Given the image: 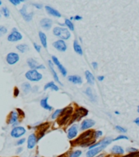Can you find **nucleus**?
Here are the masks:
<instances>
[{
  "label": "nucleus",
  "mask_w": 139,
  "mask_h": 157,
  "mask_svg": "<svg viewBox=\"0 0 139 157\" xmlns=\"http://www.w3.org/2000/svg\"><path fill=\"white\" fill-rule=\"evenodd\" d=\"M87 114H88V111L86 109H85V108H83V107L79 108V109H77L76 111V113L74 114V116H72V119L71 123H72L73 121H75V120L80 119L81 117L87 116Z\"/></svg>",
  "instance_id": "7"
},
{
  "label": "nucleus",
  "mask_w": 139,
  "mask_h": 157,
  "mask_svg": "<svg viewBox=\"0 0 139 157\" xmlns=\"http://www.w3.org/2000/svg\"><path fill=\"white\" fill-rule=\"evenodd\" d=\"M25 77L27 80L32 82H38L42 78V75L37 70H30L26 72Z\"/></svg>",
  "instance_id": "3"
},
{
  "label": "nucleus",
  "mask_w": 139,
  "mask_h": 157,
  "mask_svg": "<svg viewBox=\"0 0 139 157\" xmlns=\"http://www.w3.org/2000/svg\"><path fill=\"white\" fill-rule=\"evenodd\" d=\"M74 19H75V20H77V21H80V20H81V19H82V17H81V16H76L74 17Z\"/></svg>",
  "instance_id": "43"
},
{
  "label": "nucleus",
  "mask_w": 139,
  "mask_h": 157,
  "mask_svg": "<svg viewBox=\"0 0 139 157\" xmlns=\"http://www.w3.org/2000/svg\"><path fill=\"white\" fill-rule=\"evenodd\" d=\"M34 157H37V156H34Z\"/></svg>",
  "instance_id": "55"
},
{
  "label": "nucleus",
  "mask_w": 139,
  "mask_h": 157,
  "mask_svg": "<svg viewBox=\"0 0 139 157\" xmlns=\"http://www.w3.org/2000/svg\"><path fill=\"white\" fill-rule=\"evenodd\" d=\"M19 60H20L19 54L16 52H10L6 57V61H7V62L9 65H14L19 62Z\"/></svg>",
  "instance_id": "6"
},
{
  "label": "nucleus",
  "mask_w": 139,
  "mask_h": 157,
  "mask_svg": "<svg viewBox=\"0 0 139 157\" xmlns=\"http://www.w3.org/2000/svg\"><path fill=\"white\" fill-rule=\"evenodd\" d=\"M116 129L118 130V131L120 132H127V130H126L125 129L122 128V127H120V126H119V125L116 126Z\"/></svg>",
  "instance_id": "38"
},
{
  "label": "nucleus",
  "mask_w": 139,
  "mask_h": 157,
  "mask_svg": "<svg viewBox=\"0 0 139 157\" xmlns=\"http://www.w3.org/2000/svg\"><path fill=\"white\" fill-rule=\"evenodd\" d=\"M45 8H46L48 14H50V15H51L53 16H55V17H60V16H61V14H60L57 10L54 9L53 8L50 7V6H46Z\"/></svg>",
  "instance_id": "17"
},
{
  "label": "nucleus",
  "mask_w": 139,
  "mask_h": 157,
  "mask_svg": "<svg viewBox=\"0 0 139 157\" xmlns=\"http://www.w3.org/2000/svg\"><path fill=\"white\" fill-rule=\"evenodd\" d=\"M92 65H93V67H94V69H97V67H98V63H97V62H93V63H92Z\"/></svg>",
  "instance_id": "44"
},
{
  "label": "nucleus",
  "mask_w": 139,
  "mask_h": 157,
  "mask_svg": "<svg viewBox=\"0 0 139 157\" xmlns=\"http://www.w3.org/2000/svg\"><path fill=\"white\" fill-rule=\"evenodd\" d=\"M22 38H23L22 34L19 31H17V29L16 28H14L12 29V31H11V33L8 35V40L9 42H17L19 40H21Z\"/></svg>",
  "instance_id": "5"
},
{
  "label": "nucleus",
  "mask_w": 139,
  "mask_h": 157,
  "mask_svg": "<svg viewBox=\"0 0 139 157\" xmlns=\"http://www.w3.org/2000/svg\"><path fill=\"white\" fill-rule=\"evenodd\" d=\"M41 26L45 29H50L52 26V21L48 18H44L40 21Z\"/></svg>",
  "instance_id": "16"
},
{
  "label": "nucleus",
  "mask_w": 139,
  "mask_h": 157,
  "mask_svg": "<svg viewBox=\"0 0 139 157\" xmlns=\"http://www.w3.org/2000/svg\"><path fill=\"white\" fill-rule=\"evenodd\" d=\"M22 148H19V149H17V150H16V153L18 154V153H20L21 152H22Z\"/></svg>",
  "instance_id": "47"
},
{
  "label": "nucleus",
  "mask_w": 139,
  "mask_h": 157,
  "mask_svg": "<svg viewBox=\"0 0 139 157\" xmlns=\"http://www.w3.org/2000/svg\"><path fill=\"white\" fill-rule=\"evenodd\" d=\"M25 132H26V130L24 127L17 126V127H15V128L12 129V130L11 131V136L14 138H19L25 134Z\"/></svg>",
  "instance_id": "4"
},
{
  "label": "nucleus",
  "mask_w": 139,
  "mask_h": 157,
  "mask_svg": "<svg viewBox=\"0 0 139 157\" xmlns=\"http://www.w3.org/2000/svg\"><path fill=\"white\" fill-rule=\"evenodd\" d=\"M53 46L59 52H65L67 50V44H66L65 42L62 39L55 41V43L53 44Z\"/></svg>",
  "instance_id": "10"
},
{
  "label": "nucleus",
  "mask_w": 139,
  "mask_h": 157,
  "mask_svg": "<svg viewBox=\"0 0 139 157\" xmlns=\"http://www.w3.org/2000/svg\"><path fill=\"white\" fill-rule=\"evenodd\" d=\"M73 48H74V51H75L77 54H79V55H82V54H83L82 48H81V45L77 43V40H75L74 43H73Z\"/></svg>",
  "instance_id": "25"
},
{
  "label": "nucleus",
  "mask_w": 139,
  "mask_h": 157,
  "mask_svg": "<svg viewBox=\"0 0 139 157\" xmlns=\"http://www.w3.org/2000/svg\"><path fill=\"white\" fill-rule=\"evenodd\" d=\"M127 152H129V153H137L138 152V150L136 148H133V147H129L127 149Z\"/></svg>",
  "instance_id": "37"
},
{
  "label": "nucleus",
  "mask_w": 139,
  "mask_h": 157,
  "mask_svg": "<svg viewBox=\"0 0 139 157\" xmlns=\"http://www.w3.org/2000/svg\"><path fill=\"white\" fill-rule=\"evenodd\" d=\"M97 157H105V155H104V154H101V155H98Z\"/></svg>",
  "instance_id": "48"
},
{
  "label": "nucleus",
  "mask_w": 139,
  "mask_h": 157,
  "mask_svg": "<svg viewBox=\"0 0 139 157\" xmlns=\"http://www.w3.org/2000/svg\"><path fill=\"white\" fill-rule=\"evenodd\" d=\"M20 13L21 14V16L24 17L26 21H30L33 19V13H27V7L26 6H24V7L20 10Z\"/></svg>",
  "instance_id": "11"
},
{
  "label": "nucleus",
  "mask_w": 139,
  "mask_h": 157,
  "mask_svg": "<svg viewBox=\"0 0 139 157\" xmlns=\"http://www.w3.org/2000/svg\"><path fill=\"white\" fill-rule=\"evenodd\" d=\"M121 139H126V140H128L129 137H126V136H124V135H120V136L117 137L116 138H115V139H114L113 141H118V140H121Z\"/></svg>",
  "instance_id": "35"
},
{
  "label": "nucleus",
  "mask_w": 139,
  "mask_h": 157,
  "mask_svg": "<svg viewBox=\"0 0 139 157\" xmlns=\"http://www.w3.org/2000/svg\"><path fill=\"white\" fill-rule=\"evenodd\" d=\"M1 4H2V2H1V1H0V5H1Z\"/></svg>",
  "instance_id": "52"
},
{
  "label": "nucleus",
  "mask_w": 139,
  "mask_h": 157,
  "mask_svg": "<svg viewBox=\"0 0 139 157\" xmlns=\"http://www.w3.org/2000/svg\"><path fill=\"white\" fill-rule=\"evenodd\" d=\"M0 17H1V14H0Z\"/></svg>",
  "instance_id": "53"
},
{
  "label": "nucleus",
  "mask_w": 139,
  "mask_h": 157,
  "mask_svg": "<svg viewBox=\"0 0 139 157\" xmlns=\"http://www.w3.org/2000/svg\"><path fill=\"white\" fill-rule=\"evenodd\" d=\"M85 93H86V94L89 96V99L91 100L92 101H95L94 96V94H93V92H92V89L90 88H87L86 89V91H85Z\"/></svg>",
  "instance_id": "29"
},
{
  "label": "nucleus",
  "mask_w": 139,
  "mask_h": 157,
  "mask_svg": "<svg viewBox=\"0 0 139 157\" xmlns=\"http://www.w3.org/2000/svg\"><path fill=\"white\" fill-rule=\"evenodd\" d=\"M38 35H39V39H40V41L44 47H47V41H46V35L40 31L38 33Z\"/></svg>",
  "instance_id": "24"
},
{
  "label": "nucleus",
  "mask_w": 139,
  "mask_h": 157,
  "mask_svg": "<svg viewBox=\"0 0 139 157\" xmlns=\"http://www.w3.org/2000/svg\"><path fill=\"white\" fill-rule=\"evenodd\" d=\"M16 48L18 50H19V52H22V53H25L26 52H28L29 50V47L27 44H19L16 46Z\"/></svg>",
  "instance_id": "26"
},
{
  "label": "nucleus",
  "mask_w": 139,
  "mask_h": 157,
  "mask_svg": "<svg viewBox=\"0 0 139 157\" xmlns=\"http://www.w3.org/2000/svg\"><path fill=\"white\" fill-rule=\"evenodd\" d=\"M85 75H86V78L88 83H89L90 85H92V84L94 83V77L89 70H86L85 72Z\"/></svg>",
  "instance_id": "22"
},
{
  "label": "nucleus",
  "mask_w": 139,
  "mask_h": 157,
  "mask_svg": "<svg viewBox=\"0 0 139 157\" xmlns=\"http://www.w3.org/2000/svg\"><path fill=\"white\" fill-rule=\"evenodd\" d=\"M95 122L94 121L93 119H85L84 121L81 123V130H86V129H88L89 128H91L94 125Z\"/></svg>",
  "instance_id": "14"
},
{
  "label": "nucleus",
  "mask_w": 139,
  "mask_h": 157,
  "mask_svg": "<svg viewBox=\"0 0 139 157\" xmlns=\"http://www.w3.org/2000/svg\"><path fill=\"white\" fill-rule=\"evenodd\" d=\"M8 32V29L3 26H0V37H2L6 33Z\"/></svg>",
  "instance_id": "33"
},
{
  "label": "nucleus",
  "mask_w": 139,
  "mask_h": 157,
  "mask_svg": "<svg viewBox=\"0 0 139 157\" xmlns=\"http://www.w3.org/2000/svg\"><path fill=\"white\" fill-rule=\"evenodd\" d=\"M137 157H139V156H137Z\"/></svg>",
  "instance_id": "56"
},
{
  "label": "nucleus",
  "mask_w": 139,
  "mask_h": 157,
  "mask_svg": "<svg viewBox=\"0 0 139 157\" xmlns=\"http://www.w3.org/2000/svg\"><path fill=\"white\" fill-rule=\"evenodd\" d=\"M22 90L25 94H27L31 90V85L29 83H24L22 84Z\"/></svg>",
  "instance_id": "28"
},
{
  "label": "nucleus",
  "mask_w": 139,
  "mask_h": 157,
  "mask_svg": "<svg viewBox=\"0 0 139 157\" xmlns=\"http://www.w3.org/2000/svg\"><path fill=\"white\" fill-rule=\"evenodd\" d=\"M65 25L68 26V28L70 29V31H74V26H73V24H72V22H71V21L70 20H68V19H66L65 20Z\"/></svg>",
  "instance_id": "32"
},
{
  "label": "nucleus",
  "mask_w": 139,
  "mask_h": 157,
  "mask_svg": "<svg viewBox=\"0 0 139 157\" xmlns=\"http://www.w3.org/2000/svg\"><path fill=\"white\" fill-rule=\"evenodd\" d=\"M48 64H49L50 70H51V73H52V75H53L54 78H55V80L56 82H58L59 84H61V85H62V83L59 81V77H58V75H57V74H56L55 70H54V67H53V63L51 62V61H49V62H48Z\"/></svg>",
  "instance_id": "20"
},
{
  "label": "nucleus",
  "mask_w": 139,
  "mask_h": 157,
  "mask_svg": "<svg viewBox=\"0 0 139 157\" xmlns=\"http://www.w3.org/2000/svg\"><path fill=\"white\" fill-rule=\"evenodd\" d=\"M9 123L12 125H16L18 123V114L16 111H12L11 113V116H10V120H9Z\"/></svg>",
  "instance_id": "18"
},
{
  "label": "nucleus",
  "mask_w": 139,
  "mask_h": 157,
  "mask_svg": "<svg viewBox=\"0 0 139 157\" xmlns=\"http://www.w3.org/2000/svg\"><path fill=\"white\" fill-rule=\"evenodd\" d=\"M25 138H22V139H20L19 141L16 142V145H17V146H20V145L25 143Z\"/></svg>",
  "instance_id": "40"
},
{
  "label": "nucleus",
  "mask_w": 139,
  "mask_h": 157,
  "mask_svg": "<svg viewBox=\"0 0 139 157\" xmlns=\"http://www.w3.org/2000/svg\"><path fill=\"white\" fill-rule=\"evenodd\" d=\"M68 81L73 83H76V84H81L82 83V80L80 76L78 75H70L68 76Z\"/></svg>",
  "instance_id": "19"
},
{
  "label": "nucleus",
  "mask_w": 139,
  "mask_h": 157,
  "mask_svg": "<svg viewBox=\"0 0 139 157\" xmlns=\"http://www.w3.org/2000/svg\"><path fill=\"white\" fill-rule=\"evenodd\" d=\"M62 111H63V110H56L55 112H54V113L52 114L51 118H52V119H55V118H57V117L59 116V114H61Z\"/></svg>",
  "instance_id": "34"
},
{
  "label": "nucleus",
  "mask_w": 139,
  "mask_h": 157,
  "mask_svg": "<svg viewBox=\"0 0 139 157\" xmlns=\"http://www.w3.org/2000/svg\"><path fill=\"white\" fill-rule=\"evenodd\" d=\"M15 91H16V93H15V96H17V93H17V88H16V89H15Z\"/></svg>",
  "instance_id": "49"
},
{
  "label": "nucleus",
  "mask_w": 139,
  "mask_h": 157,
  "mask_svg": "<svg viewBox=\"0 0 139 157\" xmlns=\"http://www.w3.org/2000/svg\"><path fill=\"white\" fill-rule=\"evenodd\" d=\"M94 132L93 130H89L85 132L84 134H82L75 141V143H78L81 145L82 143L86 142L87 141H89L91 139H94Z\"/></svg>",
  "instance_id": "2"
},
{
  "label": "nucleus",
  "mask_w": 139,
  "mask_h": 157,
  "mask_svg": "<svg viewBox=\"0 0 139 157\" xmlns=\"http://www.w3.org/2000/svg\"><path fill=\"white\" fill-rule=\"evenodd\" d=\"M107 146V145H101V146H99V147H97L95 148L89 150L88 152H86V156L87 157H94L97 154L101 152L102 150H103Z\"/></svg>",
  "instance_id": "8"
},
{
  "label": "nucleus",
  "mask_w": 139,
  "mask_h": 157,
  "mask_svg": "<svg viewBox=\"0 0 139 157\" xmlns=\"http://www.w3.org/2000/svg\"><path fill=\"white\" fill-rule=\"evenodd\" d=\"M102 135V131H95L94 132V137H95V139H97V138L100 137Z\"/></svg>",
  "instance_id": "36"
},
{
  "label": "nucleus",
  "mask_w": 139,
  "mask_h": 157,
  "mask_svg": "<svg viewBox=\"0 0 139 157\" xmlns=\"http://www.w3.org/2000/svg\"><path fill=\"white\" fill-rule=\"evenodd\" d=\"M53 34L62 40H67L71 37V33L68 31V29L62 27H55L53 29Z\"/></svg>",
  "instance_id": "1"
},
{
  "label": "nucleus",
  "mask_w": 139,
  "mask_h": 157,
  "mask_svg": "<svg viewBox=\"0 0 139 157\" xmlns=\"http://www.w3.org/2000/svg\"><path fill=\"white\" fill-rule=\"evenodd\" d=\"M107 157H110V156H107Z\"/></svg>",
  "instance_id": "54"
},
{
  "label": "nucleus",
  "mask_w": 139,
  "mask_h": 157,
  "mask_svg": "<svg viewBox=\"0 0 139 157\" xmlns=\"http://www.w3.org/2000/svg\"><path fill=\"white\" fill-rule=\"evenodd\" d=\"M51 58H52L53 62L57 65L59 70L60 71V73L63 75V76H66V75H67V70H66V69L64 67V66L61 64H60V62H59V61L58 60V58L56 57H55V56H52Z\"/></svg>",
  "instance_id": "13"
},
{
  "label": "nucleus",
  "mask_w": 139,
  "mask_h": 157,
  "mask_svg": "<svg viewBox=\"0 0 139 157\" xmlns=\"http://www.w3.org/2000/svg\"><path fill=\"white\" fill-rule=\"evenodd\" d=\"M47 88H51L52 90H54V91H58V90H59L58 86L55 85V83L54 82H50V83H46L45 85V87H44V89L46 90Z\"/></svg>",
  "instance_id": "27"
},
{
  "label": "nucleus",
  "mask_w": 139,
  "mask_h": 157,
  "mask_svg": "<svg viewBox=\"0 0 139 157\" xmlns=\"http://www.w3.org/2000/svg\"><path fill=\"white\" fill-rule=\"evenodd\" d=\"M134 123H135L136 124L139 125V117H138V118H137V119L134 120Z\"/></svg>",
  "instance_id": "46"
},
{
  "label": "nucleus",
  "mask_w": 139,
  "mask_h": 157,
  "mask_svg": "<svg viewBox=\"0 0 139 157\" xmlns=\"http://www.w3.org/2000/svg\"><path fill=\"white\" fill-rule=\"evenodd\" d=\"M1 13H3V15L5 17H9V16H10V11L8 8H6V7L1 8Z\"/></svg>",
  "instance_id": "31"
},
{
  "label": "nucleus",
  "mask_w": 139,
  "mask_h": 157,
  "mask_svg": "<svg viewBox=\"0 0 139 157\" xmlns=\"http://www.w3.org/2000/svg\"><path fill=\"white\" fill-rule=\"evenodd\" d=\"M48 98H45L43 99H41L40 104L42 108H44L46 110H48V111H51L52 110V106H51L49 104H48Z\"/></svg>",
  "instance_id": "23"
},
{
  "label": "nucleus",
  "mask_w": 139,
  "mask_h": 157,
  "mask_svg": "<svg viewBox=\"0 0 139 157\" xmlns=\"http://www.w3.org/2000/svg\"><path fill=\"white\" fill-rule=\"evenodd\" d=\"M33 47H34V48H35L36 51H37V52H41V46H39L38 44H37L36 43H34V44H33Z\"/></svg>",
  "instance_id": "39"
},
{
  "label": "nucleus",
  "mask_w": 139,
  "mask_h": 157,
  "mask_svg": "<svg viewBox=\"0 0 139 157\" xmlns=\"http://www.w3.org/2000/svg\"><path fill=\"white\" fill-rule=\"evenodd\" d=\"M77 132H78L77 125V124L72 125L68 131V137L69 138V139H72V138H74V137H77Z\"/></svg>",
  "instance_id": "15"
},
{
  "label": "nucleus",
  "mask_w": 139,
  "mask_h": 157,
  "mask_svg": "<svg viewBox=\"0 0 139 157\" xmlns=\"http://www.w3.org/2000/svg\"><path fill=\"white\" fill-rule=\"evenodd\" d=\"M38 141V137H36L34 134H30L28 138V144H27V147L28 149H33L36 146V143Z\"/></svg>",
  "instance_id": "12"
},
{
  "label": "nucleus",
  "mask_w": 139,
  "mask_h": 157,
  "mask_svg": "<svg viewBox=\"0 0 139 157\" xmlns=\"http://www.w3.org/2000/svg\"><path fill=\"white\" fill-rule=\"evenodd\" d=\"M21 2L22 1H19V0H10V3L14 4V5H18V4H20Z\"/></svg>",
  "instance_id": "41"
},
{
  "label": "nucleus",
  "mask_w": 139,
  "mask_h": 157,
  "mask_svg": "<svg viewBox=\"0 0 139 157\" xmlns=\"http://www.w3.org/2000/svg\"><path fill=\"white\" fill-rule=\"evenodd\" d=\"M33 5L35 6V7L37 8H38V9H41L42 8V5L40 4V3H33Z\"/></svg>",
  "instance_id": "42"
},
{
  "label": "nucleus",
  "mask_w": 139,
  "mask_h": 157,
  "mask_svg": "<svg viewBox=\"0 0 139 157\" xmlns=\"http://www.w3.org/2000/svg\"><path fill=\"white\" fill-rule=\"evenodd\" d=\"M82 154V152L80 150H74L73 152H72L70 154V155L68 157H80Z\"/></svg>",
  "instance_id": "30"
},
{
  "label": "nucleus",
  "mask_w": 139,
  "mask_h": 157,
  "mask_svg": "<svg viewBox=\"0 0 139 157\" xmlns=\"http://www.w3.org/2000/svg\"><path fill=\"white\" fill-rule=\"evenodd\" d=\"M137 112L139 113V106H138V107H137Z\"/></svg>",
  "instance_id": "51"
},
{
  "label": "nucleus",
  "mask_w": 139,
  "mask_h": 157,
  "mask_svg": "<svg viewBox=\"0 0 139 157\" xmlns=\"http://www.w3.org/2000/svg\"><path fill=\"white\" fill-rule=\"evenodd\" d=\"M112 152L115 155H123L124 153V150L120 146H114L112 148Z\"/></svg>",
  "instance_id": "21"
},
{
  "label": "nucleus",
  "mask_w": 139,
  "mask_h": 157,
  "mask_svg": "<svg viewBox=\"0 0 139 157\" xmlns=\"http://www.w3.org/2000/svg\"><path fill=\"white\" fill-rule=\"evenodd\" d=\"M58 157H66V155H59V156H58Z\"/></svg>",
  "instance_id": "50"
},
{
  "label": "nucleus",
  "mask_w": 139,
  "mask_h": 157,
  "mask_svg": "<svg viewBox=\"0 0 139 157\" xmlns=\"http://www.w3.org/2000/svg\"><path fill=\"white\" fill-rule=\"evenodd\" d=\"M98 80H99V81H102L104 80V76H99L98 77Z\"/></svg>",
  "instance_id": "45"
},
{
  "label": "nucleus",
  "mask_w": 139,
  "mask_h": 157,
  "mask_svg": "<svg viewBox=\"0 0 139 157\" xmlns=\"http://www.w3.org/2000/svg\"><path fill=\"white\" fill-rule=\"evenodd\" d=\"M28 65L29 66L31 70H38V69H45V66L43 65H40L37 61H35L33 58H29L27 61Z\"/></svg>",
  "instance_id": "9"
}]
</instances>
